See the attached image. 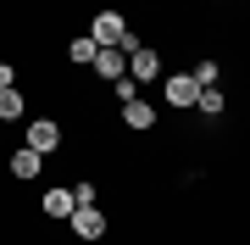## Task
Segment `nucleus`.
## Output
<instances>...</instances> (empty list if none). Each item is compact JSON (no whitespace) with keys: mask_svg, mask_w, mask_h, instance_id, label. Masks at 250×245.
<instances>
[{"mask_svg":"<svg viewBox=\"0 0 250 245\" xmlns=\"http://www.w3.org/2000/svg\"><path fill=\"white\" fill-rule=\"evenodd\" d=\"M123 123H128V128H150V123H156V111L145 106V100H128V106H123Z\"/></svg>","mask_w":250,"mask_h":245,"instance_id":"obj_10","label":"nucleus"},{"mask_svg":"<svg viewBox=\"0 0 250 245\" xmlns=\"http://www.w3.org/2000/svg\"><path fill=\"white\" fill-rule=\"evenodd\" d=\"M111 89H117V100H123V106H128V100H139V84H134V78H117Z\"/></svg>","mask_w":250,"mask_h":245,"instance_id":"obj_14","label":"nucleus"},{"mask_svg":"<svg viewBox=\"0 0 250 245\" xmlns=\"http://www.w3.org/2000/svg\"><path fill=\"white\" fill-rule=\"evenodd\" d=\"M217 78H223V67H217L211 56H206V62L195 67V84H200V89H206V84H217Z\"/></svg>","mask_w":250,"mask_h":245,"instance_id":"obj_13","label":"nucleus"},{"mask_svg":"<svg viewBox=\"0 0 250 245\" xmlns=\"http://www.w3.org/2000/svg\"><path fill=\"white\" fill-rule=\"evenodd\" d=\"M195 106L206 111V117H217V111H223V89H217V84H206V89H200V100H195Z\"/></svg>","mask_w":250,"mask_h":245,"instance_id":"obj_11","label":"nucleus"},{"mask_svg":"<svg viewBox=\"0 0 250 245\" xmlns=\"http://www.w3.org/2000/svg\"><path fill=\"white\" fill-rule=\"evenodd\" d=\"M72 206H78L72 190H50V195H45V218H72Z\"/></svg>","mask_w":250,"mask_h":245,"instance_id":"obj_8","label":"nucleus"},{"mask_svg":"<svg viewBox=\"0 0 250 245\" xmlns=\"http://www.w3.org/2000/svg\"><path fill=\"white\" fill-rule=\"evenodd\" d=\"M89 34H95V45H123V39H128V22H123V11H100Z\"/></svg>","mask_w":250,"mask_h":245,"instance_id":"obj_2","label":"nucleus"},{"mask_svg":"<svg viewBox=\"0 0 250 245\" xmlns=\"http://www.w3.org/2000/svg\"><path fill=\"white\" fill-rule=\"evenodd\" d=\"M11 78H17V73H11L6 62H0V89H11Z\"/></svg>","mask_w":250,"mask_h":245,"instance_id":"obj_16","label":"nucleus"},{"mask_svg":"<svg viewBox=\"0 0 250 245\" xmlns=\"http://www.w3.org/2000/svg\"><path fill=\"white\" fill-rule=\"evenodd\" d=\"M11 117H22V95L17 89H0V123H11Z\"/></svg>","mask_w":250,"mask_h":245,"instance_id":"obj_12","label":"nucleus"},{"mask_svg":"<svg viewBox=\"0 0 250 245\" xmlns=\"http://www.w3.org/2000/svg\"><path fill=\"white\" fill-rule=\"evenodd\" d=\"M72 200L78 206H95V184H72Z\"/></svg>","mask_w":250,"mask_h":245,"instance_id":"obj_15","label":"nucleus"},{"mask_svg":"<svg viewBox=\"0 0 250 245\" xmlns=\"http://www.w3.org/2000/svg\"><path fill=\"white\" fill-rule=\"evenodd\" d=\"M56 145H62V128H56L50 117H39V123H28V151H39V156H50Z\"/></svg>","mask_w":250,"mask_h":245,"instance_id":"obj_4","label":"nucleus"},{"mask_svg":"<svg viewBox=\"0 0 250 245\" xmlns=\"http://www.w3.org/2000/svg\"><path fill=\"white\" fill-rule=\"evenodd\" d=\"M161 89H167V100H172V106H195V100H200V84H195V73H178V78H167Z\"/></svg>","mask_w":250,"mask_h":245,"instance_id":"obj_5","label":"nucleus"},{"mask_svg":"<svg viewBox=\"0 0 250 245\" xmlns=\"http://www.w3.org/2000/svg\"><path fill=\"white\" fill-rule=\"evenodd\" d=\"M95 50H100V45H95V34H78V39L67 45V56H72L78 67H89V62H95Z\"/></svg>","mask_w":250,"mask_h":245,"instance_id":"obj_9","label":"nucleus"},{"mask_svg":"<svg viewBox=\"0 0 250 245\" xmlns=\"http://www.w3.org/2000/svg\"><path fill=\"white\" fill-rule=\"evenodd\" d=\"M89 67H95L100 78H111V84H117V78H128V50H117V45H100Z\"/></svg>","mask_w":250,"mask_h":245,"instance_id":"obj_1","label":"nucleus"},{"mask_svg":"<svg viewBox=\"0 0 250 245\" xmlns=\"http://www.w3.org/2000/svg\"><path fill=\"white\" fill-rule=\"evenodd\" d=\"M72 234H78V240H100V234H106V212H95V206H72Z\"/></svg>","mask_w":250,"mask_h":245,"instance_id":"obj_3","label":"nucleus"},{"mask_svg":"<svg viewBox=\"0 0 250 245\" xmlns=\"http://www.w3.org/2000/svg\"><path fill=\"white\" fill-rule=\"evenodd\" d=\"M156 73H161V56H156V50H145V45H139L134 56H128V78H134V84L156 78Z\"/></svg>","mask_w":250,"mask_h":245,"instance_id":"obj_6","label":"nucleus"},{"mask_svg":"<svg viewBox=\"0 0 250 245\" xmlns=\"http://www.w3.org/2000/svg\"><path fill=\"white\" fill-rule=\"evenodd\" d=\"M39 167H45V156H39V151H28V145H22L17 156H11V173H17V178H34Z\"/></svg>","mask_w":250,"mask_h":245,"instance_id":"obj_7","label":"nucleus"}]
</instances>
